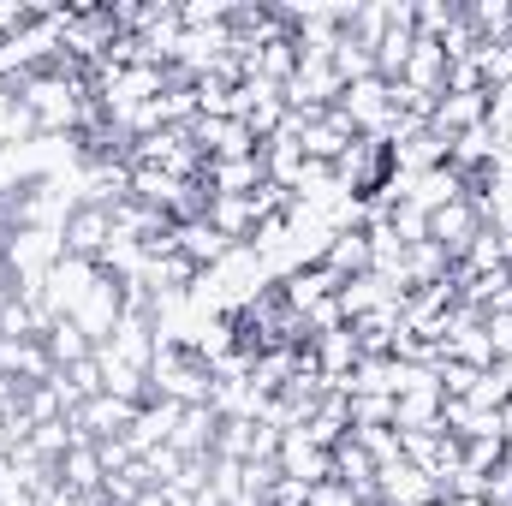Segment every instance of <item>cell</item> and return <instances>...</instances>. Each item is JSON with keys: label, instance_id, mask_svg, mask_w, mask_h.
Here are the masks:
<instances>
[{"label": "cell", "instance_id": "6da1fadb", "mask_svg": "<svg viewBox=\"0 0 512 506\" xmlns=\"http://www.w3.org/2000/svg\"><path fill=\"white\" fill-rule=\"evenodd\" d=\"M149 387L173 405H215L221 393V370L209 352L185 346V340H161L155 346V364H149Z\"/></svg>", "mask_w": 512, "mask_h": 506}, {"label": "cell", "instance_id": "7a4b0ae2", "mask_svg": "<svg viewBox=\"0 0 512 506\" xmlns=\"http://www.w3.org/2000/svg\"><path fill=\"white\" fill-rule=\"evenodd\" d=\"M120 245V233H114V203H96V197H84V203H72L66 215H60V256H78V262H108V251Z\"/></svg>", "mask_w": 512, "mask_h": 506}, {"label": "cell", "instance_id": "3957f363", "mask_svg": "<svg viewBox=\"0 0 512 506\" xmlns=\"http://www.w3.org/2000/svg\"><path fill=\"white\" fill-rule=\"evenodd\" d=\"M399 459L405 465H417L423 477H435V483H447L453 471H459V459H465V447L435 423V429H399Z\"/></svg>", "mask_w": 512, "mask_h": 506}, {"label": "cell", "instance_id": "277c9868", "mask_svg": "<svg viewBox=\"0 0 512 506\" xmlns=\"http://www.w3.org/2000/svg\"><path fill=\"white\" fill-rule=\"evenodd\" d=\"M137 411H143V405H131V399L96 393V399H84V405L72 411V429H78V441H120L131 423H137Z\"/></svg>", "mask_w": 512, "mask_h": 506}, {"label": "cell", "instance_id": "5b68a950", "mask_svg": "<svg viewBox=\"0 0 512 506\" xmlns=\"http://www.w3.org/2000/svg\"><path fill=\"white\" fill-rule=\"evenodd\" d=\"M274 465H280V477H292V483H304V489H316V483H328V477H334V453H328V447H316L304 429H286V435H280Z\"/></svg>", "mask_w": 512, "mask_h": 506}, {"label": "cell", "instance_id": "8992f818", "mask_svg": "<svg viewBox=\"0 0 512 506\" xmlns=\"http://www.w3.org/2000/svg\"><path fill=\"white\" fill-rule=\"evenodd\" d=\"M483 227H489V221H483V209H477L471 197H459V203H447V209H435V215H429V245H441V251L459 262Z\"/></svg>", "mask_w": 512, "mask_h": 506}, {"label": "cell", "instance_id": "52a82bcc", "mask_svg": "<svg viewBox=\"0 0 512 506\" xmlns=\"http://www.w3.org/2000/svg\"><path fill=\"white\" fill-rule=\"evenodd\" d=\"M376 501H387V506H435V501H441V483H435V477H423L417 465L393 459V465L376 471Z\"/></svg>", "mask_w": 512, "mask_h": 506}, {"label": "cell", "instance_id": "ba28073f", "mask_svg": "<svg viewBox=\"0 0 512 506\" xmlns=\"http://www.w3.org/2000/svg\"><path fill=\"white\" fill-rule=\"evenodd\" d=\"M477 126H489V90H447V96L435 102L429 131H441L447 143L465 137V131H477Z\"/></svg>", "mask_w": 512, "mask_h": 506}, {"label": "cell", "instance_id": "9c48e42d", "mask_svg": "<svg viewBox=\"0 0 512 506\" xmlns=\"http://www.w3.org/2000/svg\"><path fill=\"white\" fill-rule=\"evenodd\" d=\"M399 84H405V90H417V96H429V102H441V96H447V48H441L435 36H417Z\"/></svg>", "mask_w": 512, "mask_h": 506}, {"label": "cell", "instance_id": "30bf717a", "mask_svg": "<svg viewBox=\"0 0 512 506\" xmlns=\"http://www.w3.org/2000/svg\"><path fill=\"white\" fill-rule=\"evenodd\" d=\"M393 304H405V292H399L387 274H376V268L340 286V316H346V322H358V316H376V310H393Z\"/></svg>", "mask_w": 512, "mask_h": 506}, {"label": "cell", "instance_id": "8fae6325", "mask_svg": "<svg viewBox=\"0 0 512 506\" xmlns=\"http://www.w3.org/2000/svg\"><path fill=\"white\" fill-rule=\"evenodd\" d=\"M310 358H316V376L328 381V387H346V376L364 364V358H358V340H352V328L316 334V340H310Z\"/></svg>", "mask_w": 512, "mask_h": 506}, {"label": "cell", "instance_id": "7c38bea8", "mask_svg": "<svg viewBox=\"0 0 512 506\" xmlns=\"http://www.w3.org/2000/svg\"><path fill=\"white\" fill-rule=\"evenodd\" d=\"M60 489H66V495H78V501H90V495H108V471H102V453H96V441H78V447L60 459Z\"/></svg>", "mask_w": 512, "mask_h": 506}, {"label": "cell", "instance_id": "4fadbf2b", "mask_svg": "<svg viewBox=\"0 0 512 506\" xmlns=\"http://www.w3.org/2000/svg\"><path fill=\"white\" fill-rule=\"evenodd\" d=\"M209 227L215 233H227L233 245H251L262 239V209H256V197H209Z\"/></svg>", "mask_w": 512, "mask_h": 506}, {"label": "cell", "instance_id": "5bb4252c", "mask_svg": "<svg viewBox=\"0 0 512 506\" xmlns=\"http://www.w3.org/2000/svg\"><path fill=\"white\" fill-rule=\"evenodd\" d=\"M322 268L346 286V280H358V274H370L376 268V256H370V239H364V227H340L334 239H328V251H322Z\"/></svg>", "mask_w": 512, "mask_h": 506}, {"label": "cell", "instance_id": "9a60e30c", "mask_svg": "<svg viewBox=\"0 0 512 506\" xmlns=\"http://www.w3.org/2000/svg\"><path fill=\"white\" fill-rule=\"evenodd\" d=\"M0 376L18 387H36V381H54V358L42 340H0Z\"/></svg>", "mask_w": 512, "mask_h": 506}, {"label": "cell", "instance_id": "2e32d148", "mask_svg": "<svg viewBox=\"0 0 512 506\" xmlns=\"http://www.w3.org/2000/svg\"><path fill=\"white\" fill-rule=\"evenodd\" d=\"M215 429H221V411H215V405H185L167 447H179L185 459H209V453H215Z\"/></svg>", "mask_w": 512, "mask_h": 506}, {"label": "cell", "instance_id": "e0dca14e", "mask_svg": "<svg viewBox=\"0 0 512 506\" xmlns=\"http://www.w3.org/2000/svg\"><path fill=\"white\" fill-rule=\"evenodd\" d=\"M203 185H209L215 197H256V191L268 185L262 155H245V161H209V167H203Z\"/></svg>", "mask_w": 512, "mask_h": 506}, {"label": "cell", "instance_id": "ac0fdd59", "mask_svg": "<svg viewBox=\"0 0 512 506\" xmlns=\"http://www.w3.org/2000/svg\"><path fill=\"white\" fill-rule=\"evenodd\" d=\"M42 346H48L54 370H78V364H90V358H96V340H90L72 316H54V322L42 328Z\"/></svg>", "mask_w": 512, "mask_h": 506}, {"label": "cell", "instance_id": "d6986e66", "mask_svg": "<svg viewBox=\"0 0 512 506\" xmlns=\"http://www.w3.org/2000/svg\"><path fill=\"white\" fill-rule=\"evenodd\" d=\"M376 471H382V465H376V459H370V453H364L352 435L334 447V483H346V489L358 495V506L376 501Z\"/></svg>", "mask_w": 512, "mask_h": 506}, {"label": "cell", "instance_id": "ffe728a7", "mask_svg": "<svg viewBox=\"0 0 512 506\" xmlns=\"http://www.w3.org/2000/svg\"><path fill=\"white\" fill-rule=\"evenodd\" d=\"M280 292H286V304H292L298 316H310L316 304H328V298L340 292V280H334V274H328L322 262H310V268H298V274H286V280H280Z\"/></svg>", "mask_w": 512, "mask_h": 506}, {"label": "cell", "instance_id": "44dd1931", "mask_svg": "<svg viewBox=\"0 0 512 506\" xmlns=\"http://www.w3.org/2000/svg\"><path fill=\"white\" fill-rule=\"evenodd\" d=\"M179 251L191 256L197 268H221V262H227V256L239 251V245H233L227 233H215V227H209V215H203V221H191V227H179Z\"/></svg>", "mask_w": 512, "mask_h": 506}, {"label": "cell", "instance_id": "7402d4cb", "mask_svg": "<svg viewBox=\"0 0 512 506\" xmlns=\"http://www.w3.org/2000/svg\"><path fill=\"white\" fill-rule=\"evenodd\" d=\"M399 280H405V292L411 286H435V280H453V256L441 251V245H411L405 251V262H399Z\"/></svg>", "mask_w": 512, "mask_h": 506}, {"label": "cell", "instance_id": "603a6c76", "mask_svg": "<svg viewBox=\"0 0 512 506\" xmlns=\"http://www.w3.org/2000/svg\"><path fill=\"white\" fill-rule=\"evenodd\" d=\"M197 274H203V268H197L185 251H167V256H155V262L143 268V280H149V292H155V298H161V292H167V298H179Z\"/></svg>", "mask_w": 512, "mask_h": 506}, {"label": "cell", "instance_id": "cb8c5ba5", "mask_svg": "<svg viewBox=\"0 0 512 506\" xmlns=\"http://www.w3.org/2000/svg\"><path fill=\"white\" fill-rule=\"evenodd\" d=\"M441 387H417V393H399L393 399V429H435L441 423Z\"/></svg>", "mask_w": 512, "mask_h": 506}, {"label": "cell", "instance_id": "d4e9b609", "mask_svg": "<svg viewBox=\"0 0 512 506\" xmlns=\"http://www.w3.org/2000/svg\"><path fill=\"white\" fill-rule=\"evenodd\" d=\"M334 72H340V84H364V78H376V48H364L358 36H334Z\"/></svg>", "mask_w": 512, "mask_h": 506}, {"label": "cell", "instance_id": "484cf974", "mask_svg": "<svg viewBox=\"0 0 512 506\" xmlns=\"http://www.w3.org/2000/svg\"><path fill=\"white\" fill-rule=\"evenodd\" d=\"M477 66H483V84L501 90L512 84V36H495V42H477Z\"/></svg>", "mask_w": 512, "mask_h": 506}, {"label": "cell", "instance_id": "4316f807", "mask_svg": "<svg viewBox=\"0 0 512 506\" xmlns=\"http://www.w3.org/2000/svg\"><path fill=\"white\" fill-rule=\"evenodd\" d=\"M352 399V429H393V399L387 393H346Z\"/></svg>", "mask_w": 512, "mask_h": 506}, {"label": "cell", "instance_id": "83f0119b", "mask_svg": "<svg viewBox=\"0 0 512 506\" xmlns=\"http://www.w3.org/2000/svg\"><path fill=\"white\" fill-rule=\"evenodd\" d=\"M501 459H507V441H501V435H483V441H465V459H459V465L477 471V477H489Z\"/></svg>", "mask_w": 512, "mask_h": 506}, {"label": "cell", "instance_id": "f1b7e54d", "mask_svg": "<svg viewBox=\"0 0 512 506\" xmlns=\"http://www.w3.org/2000/svg\"><path fill=\"white\" fill-rule=\"evenodd\" d=\"M352 441H358L376 465H393V459H399V429H352Z\"/></svg>", "mask_w": 512, "mask_h": 506}, {"label": "cell", "instance_id": "f546056e", "mask_svg": "<svg viewBox=\"0 0 512 506\" xmlns=\"http://www.w3.org/2000/svg\"><path fill=\"white\" fill-rule=\"evenodd\" d=\"M36 18H42V6H18V0H6V6H0V48H6L18 30H30Z\"/></svg>", "mask_w": 512, "mask_h": 506}, {"label": "cell", "instance_id": "4dcf8cb0", "mask_svg": "<svg viewBox=\"0 0 512 506\" xmlns=\"http://www.w3.org/2000/svg\"><path fill=\"white\" fill-rule=\"evenodd\" d=\"M483 334H489V346H495V364H512V316H489Z\"/></svg>", "mask_w": 512, "mask_h": 506}, {"label": "cell", "instance_id": "1f68e13d", "mask_svg": "<svg viewBox=\"0 0 512 506\" xmlns=\"http://www.w3.org/2000/svg\"><path fill=\"white\" fill-rule=\"evenodd\" d=\"M483 501L512 506V453L501 459V465H495V471H489V495H483Z\"/></svg>", "mask_w": 512, "mask_h": 506}, {"label": "cell", "instance_id": "d6a6232c", "mask_svg": "<svg viewBox=\"0 0 512 506\" xmlns=\"http://www.w3.org/2000/svg\"><path fill=\"white\" fill-rule=\"evenodd\" d=\"M310 506H358V495H352L346 483H334V477H328V483H316V489H310Z\"/></svg>", "mask_w": 512, "mask_h": 506}, {"label": "cell", "instance_id": "836d02e7", "mask_svg": "<svg viewBox=\"0 0 512 506\" xmlns=\"http://www.w3.org/2000/svg\"><path fill=\"white\" fill-rule=\"evenodd\" d=\"M131 506H173V495H167V489H143Z\"/></svg>", "mask_w": 512, "mask_h": 506}, {"label": "cell", "instance_id": "e575fe53", "mask_svg": "<svg viewBox=\"0 0 512 506\" xmlns=\"http://www.w3.org/2000/svg\"><path fill=\"white\" fill-rule=\"evenodd\" d=\"M495 417H501V441H507V453H512V399L495 411Z\"/></svg>", "mask_w": 512, "mask_h": 506}, {"label": "cell", "instance_id": "d590c367", "mask_svg": "<svg viewBox=\"0 0 512 506\" xmlns=\"http://www.w3.org/2000/svg\"><path fill=\"white\" fill-rule=\"evenodd\" d=\"M12 298H18V286H0V310H6V304H12Z\"/></svg>", "mask_w": 512, "mask_h": 506}, {"label": "cell", "instance_id": "8d00e7d4", "mask_svg": "<svg viewBox=\"0 0 512 506\" xmlns=\"http://www.w3.org/2000/svg\"><path fill=\"white\" fill-rule=\"evenodd\" d=\"M0 387H6V376H0Z\"/></svg>", "mask_w": 512, "mask_h": 506}]
</instances>
